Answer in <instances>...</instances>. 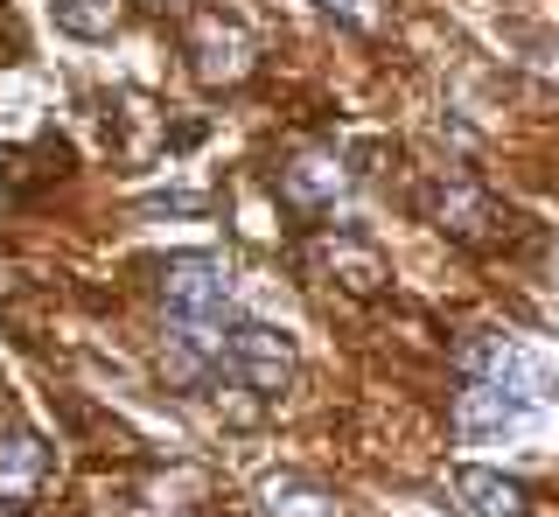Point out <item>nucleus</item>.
<instances>
[{
  "instance_id": "9d476101",
  "label": "nucleus",
  "mask_w": 559,
  "mask_h": 517,
  "mask_svg": "<svg viewBox=\"0 0 559 517\" xmlns=\"http://www.w3.org/2000/svg\"><path fill=\"white\" fill-rule=\"evenodd\" d=\"M322 14H336L343 28H378V0H314Z\"/></svg>"
},
{
  "instance_id": "20e7f679",
  "label": "nucleus",
  "mask_w": 559,
  "mask_h": 517,
  "mask_svg": "<svg viewBox=\"0 0 559 517\" xmlns=\"http://www.w3.org/2000/svg\"><path fill=\"white\" fill-rule=\"evenodd\" d=\"M189 57H197V84H210V92L252 77V36H245V28H231V22H197Z\"/></svg>"
},
{
  "instance_id": "1a4fd4ad",
  "label": "nucleus",
  "mask_w": 559,
  "mask_h": 517,
  "mask_svg": "<svg viewBox=\"0 0 559 517\" xmlns=\"http://www.w3.org/2000/svg\"><path fill=\"white\" fill-rule=\"evenodd\" d=\"M57 8V28L78 43H105L119 28V0H49Z\"/></svg>"
},
{
  "instance_id": "f03ea898",
  "label": "nucleus",
  "mask_w": 559,
  "mask_h": 517,
  "mask_svg": "<svg viewBox=\"0 0 559 517\" xmlns=\"http://www.w3.org/2000/svg\"><path fill=\"white\" fill-rule=\"evenodd\" d=\"M462 371L483 377V385H503V392H524V399H559V377L546 371V357L524 350L518 336H468L462 342Z\"/></svg>"
},
{
  "instance_id": "423d86ee",
  "label": "nucleus",
  "mask_w": 559,
  "mask_h": 517,
  "mask_svg": "<svg viewBox=\"0 0 559 517\" xmlns=\"http://www.w3.org/2000/svg\"><path fill=\"white\" fill-rule=\"evenodd\" d=\"M454 496L476 517H532V490L518 476H497V469H462L454 476Z\"/></svg>"
},
{
  "instance_id": "39448f33",
  "label": "nucleus",
  "mask_w": 559,
  "mask_h": 517,
  "mask_svg": "<svg viewBox=\"0 0 559 517\" xmlns=\"http://www.w3.org/2000/svg\"><path fill=\"white\" fill-rule=\"evenodd\" d=\"M280 189H287V203H301V211H336L349 196V168L336 154H301V161L280 176Z\"/></svg>"
},
{
  "instance_id": "f257e3e1",
  "label": "nucleus",
  "mask_w": 559,
  "mask_h": 517,
  "mask_svg": "<svg viewBox=\"0 0 559 517\" xmlns=\"http://www.w3.org/2000/svg\"><path fill=\"white\" fill-rule=\"evenodd\" d=\"M224 385H245L252 399H280L294 385V342L287 329L273 322H238L231 342H224V364H217Z\"/></svg>"
},
{
  "instance_id": "7ed1b4c3",
  "label": "nucleus",
  "mask_w": 559,
  "mask_h": 517,
  "mask_svg": "<svg viewBox=\"0 0 559 517\" xmlns=\"http://www.w3.org/2000/svg\"><path fill=\"white\" fill-rule=\"evenodd\" d=\"M532 420H538V399L503 392V385H483V377H468V392L454 399V426H462L468 441H511Z\"/></svg>"
},
{
  "instance_id": "9b49d317",
  "label": "nucleus",
  "mask_w": 559,
  "mask_h": 517,
  "mask_svg": "<svg viewBox=\"0 0 559 517\" xmlns=\"http://www.w3.org/2000/svg\"><path fill=\"white\" fill-rule=\"evenodd\" d=\"M162 8H182V0H162Z\"/></svg>"
},
{
  "instance_id": "0eeeda50",
  "label": "nucleus",
  "mask_w": 559,
  "mask_h": 517,
  "mask_svg": "<svg viewBox=\"0 0 559 517\" xmlns=\"http://www.w3.org/2000/svg\"><path fill=\"white\" fill-rule=\"evenodd\" d=\"M43 469H49V447L35 434H8V441H0V496H14V504L35 496Z\"/></svg>"
},
{
  "instance_id": "6e6552de",
  "label": "nucleus",
  "mask_w": 559,
  "mask_h": 517,
  "mask_svg": "<svg viewBox=\"0 0 559 517\" xmlns=\"http://www.w3.org/2000/svg\"><path fill=\"white\" fill-rule=\"evenodd\" d=\"M259 496H266V517H336V496L301 476H273Z\"/></svg>"
}]
</instances>
